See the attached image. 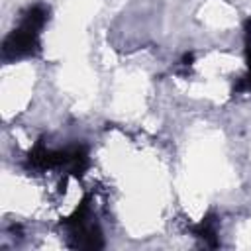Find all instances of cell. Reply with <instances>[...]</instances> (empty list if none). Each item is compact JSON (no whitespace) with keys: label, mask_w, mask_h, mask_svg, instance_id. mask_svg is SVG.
Listing matches in <instances>:
<instances>
[{"label":"cell","mask_w":251,"mask_h":251,"mask_svg":"<svg viewBox=\"0 0 251 251\" xmlns=\"http://www.w3.org/2000/svg\"><path fill=\"white\" fill-rule=\"evenodd\" d=\"M43 22H45V10L41 6L29 8L22 25L14 29V33H10L8 39L4 41V55L20 57L31 53V49L37 45V29L43 25Z\"/></svg>","instance_id":"6da1fadb"}]
</instances>
